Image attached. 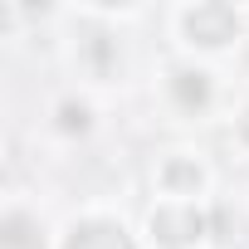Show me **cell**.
<instances>
[{"instance_id": "obj_1", "label": "cell", "mask_w": 249, "mask_h": 249, "mask_svg": "<svg viewBox=\"0 0 249 249\" xmlns=\"http://www.w3.org/2000/svg\"><path fill=\"white\" fill-rule=\"evenodd\" d=\"M234 30H239V20H234V10L230 5H196L191 15H186V35L196 39V44H225V39H234Z\"/></svg>"}, {"instance_id": "obj_4", "label": "cell", "mask_w": 249, "mask_h": 249, "mask_svg": "<svg viewBox=\"0 0 249 249\" xmlns=\"http://www.w3.org/2000/svg\"><path fill=\"white\" fill-rule=\"evenodd\" d=\"M176 88H181V103H186V107H200V103L210 98L205 73H176Z\"/></svg>"}, {"instance_id": "obj_5", "label": "cell", "mask_w": 249, "mask_h": 249, "mask_svg": "<svg viewBox=\"0 0 249 249\" xmlns=\"http://www.w3.org/2000/svg\"><path fill=\"white\" fill-rule=\"evenodd\" d=\"M244 137H249V117H244Z\"/></svg>"}, {"instance_id": "obj_2", "label": "cell", "mask_w": 249, "mask_h": 249, "mask_svg": "<svg viewBox=\"0 0 249 249\" xmlns=\"http://www.w3.org/2000/svg\"><path fill=\"white\" fill-rule=\"evenodd\" d=\"M64 249H132V239H127V230L112 225V220H83V225L69 230Z\"/></svg>"}, {"instance_id": "obj_3", "label": "cell", "mask_w": 249, "mask_h": 249, "mask_svg": "<svg viewBox=\"0 0 249 249\" xmlns=\"http://www.w3.org/2000/svg\"><path fill=\"white\" fill-rule=\"evenodd\" d=\"M152 230L161 244H191L200 234V215H196V205H161L152 215Z\"/></svg>"}]
</instances>
